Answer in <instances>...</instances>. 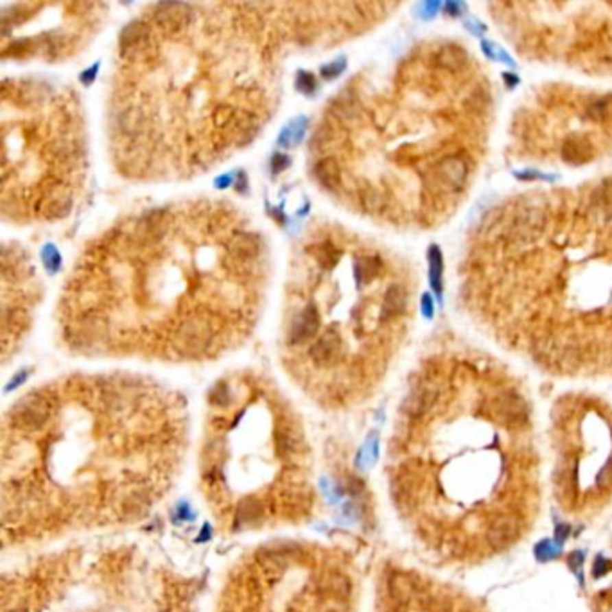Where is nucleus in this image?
I'll use <instances>...</instances> for the list:
<instances>
[{
  "label": "nucleus",
  "instance_id": "nucleus-14",
  "mask_svg": "<svg viewBox=\"0 0 612 612\" xmlns=\"http://www.w3.org/2000/svg\"><path fill=\"white\" fill-rule=\"evenodd\" d=\"M438 386L427 383V381H422V383L415 384L412 392L404 397L401 404V415L406 421H421V419H424L425 415H429L433 412V408L438 402Z\"/></svg>",
  "mask_w": 612,
  "mask_h": 612
},
{
  "label": "nucleus",
  "instance_id": "nucleus-18",
  "mask_svg": "<svg viewBox=\"0 0 612 612\" xmlns=\"http://www.w3.org/2000/svg\"><path fill=\"white\" fill-rule=\"evenodd\" d=\"M427 264H429V284L431 290L442 296L444 291V255L436 244H431L427 250Z\"/></svg>",
  "mask_w": 612,
  "mask_h": 612
},
{
  "label": "nucleus",
  "instance_id": "nucleus-10",
  "mask_svg": "<svg viewBox=\"0 0 612 612\" xmlns=\"http://www.w3.org/2000/svg\"><path fill=\"white\" fill-rule=\"evenodd\" d=\"M40 284L31 257L16 243L2 246V360L10 361L31 331L40 304Z\"/></svg>",
  "mask_w": 612,
  "mask_h": 612
},
{
  "label": "nucleus",
  "instance_id": "nucleus-8",
  "mask_svg": "<svg viewBox=\"0 0 612 612\" xmlns=\"http://www.w3.org/2000/svg\"><path fill=\"white\" fill-rule=\"evenodd\" d=\"M352 556L334 542L271 535L253 542L221 571L211 612H355Z\"/></svg>",
  "mask_w": 612,
  "mask_h": 612
},
{
  "label": "nucleus",
  "instance_id": "nucleus-15",
  "mask_svg": "<svg viewBox=\"0 0 612 612\" xmlns=\"http://www.w3.org/2000/svg\"><path fill=\"white\" fill-rule=\"evenodd\" d=\"M562 158L569 165H584L594 158V144L578 133L569 135L562 145Z\"/></svg>",
  "mask_w": 612,
  "mask_h": 612
},
{
  "label": "nucleus",
  "instance_id": "nucleus-32",
  "mask_svg": "<svg viewBox=\"0 0 612 612\" xmlns=\"http://www.w3.org/2000/svg\"><path fill=\"white\" fill-rule=\"evenodd\" d=\"M503 78H505V81L508 84H512V86H515V84L519 83V78L515 74H508V72H506L505 75H503Z\"/></svg>",
  "mask_w": 612,
  "mask_h": 612
},
{
  "label": "nucleus",
  "instance_id": "nucleus-23",
  "mask_svg": "<svg viewBox=\"0 0 612 612\" xmlns=\"http://www.w3.org/2000/svg\"><path fill=\"white\" fill-rule=\"evenodd\" d=\"M584 562H585V552H580V550H576V552H573L567 555V565H569L571 573H575V576L578 578L580 585H584V571H582V567H584Z\"/></svg>",
  "mask_w": 612,
  "mask_h": 612
},
{
  "label": "nucleus",
  "instance_id": "nucleus-22",
  "mask_svg": "<svg viewBox=\"0 0 612 612\" xmlns=\"http://www.w3.org/2000/svg\"><path fill=\"white\" fill-rule=\"evenodd\" d=\"M596 489L602 494H612V460H609L596 474Z\"/></svg>",
  "mask_w": 612,
  "mask_h": 612
},
{
  "label": "nucleus",
  "instance_id": "nucleus-1",
  "mask_svg": "<svg viewBox=\"0 0 612 612\" xmlns=\"http://www.w3.org/2000/svg\"><path fill=\"white\" fill-rule=\"evenodd\" d=\"M381 4L148 5L122 29L108 99L113 164L135 180L196 176L275 117L287 58L374 24Z\"/></svg>",
  "mask_w": 612,
  "mask_h": 612
},
{
  "label": "nucleus",
  "instance_id": "nucleus-24",
  "mask_svg": "<svg viewBox=\"0 0 612 612\" xmlns=\"http://www.w3.org/2000/svg\"><path fill=\"white\" fill-rule=\"evenodd\" d=\"M482 49L486 56L492 58V60L503 61V63H506V65L514 67V60H512V58H510L508 54H506V52L499 47V45H495V43H492V42H482Z\"/></svg>",
  "mask_w": 612,
  "mask_h": 612
},
{
  "label": "nucleus",
  "instance_id": "nucleus-26",
  "mask_svg": "<svg viewBox=\"0 0 612 612\" xmlns=\"http://www.w3.org/2000/svg\"><path fill=\"white\" fill-rule=\"evenodd\" d=\"M440 8H442V4H440V2H436V0H431V2H422V4H419V16L424 20L435 19L436 14H438Z\"/></svg>",
  "mask_w": 612,
  "mask_h": 612
},
{
  "label": "nucleus",
  "instance_id": "nucleus-30",
  "mask_svg": "<svg viewBox=\"0 0 612 612\" xmlns=\"http://www.w3.org/2000/svg\"><path fill=\"white\" fill-rule=\"evenodd\" d=\"M444 10L447 14L460 16V14H463V11H465V4H462V2H447V4L444 5Z\"/></svg>",
  "mask_w": 612,
  "mask_h": 612
},
{
  "label": "nucleus",
  "instance_id": "nucleus-12",
  "mask_svg": "<svg viewBox=\"0 0 612 612\" xmlns=\"http://www.w3.org/2000/svg\"><path fill=\"white\" fill-rule=\"evenodd\" d=\"M548 215L541 205L528 203L521 207L510 221L508 239L512 243L530 244L537 241L542 230L546 228Z\"/></svg>",
  "mask_w": 612,
  "mask_h": 612
},
{
  "label": "nucleus",
  "instance_id": "nucleus-3",
  "mask_svg": "<svg viewBox=\"0 0 612 612\" xmlns=\"http://www.w3.org/2000/svg\"><path fill=\"white\" fill-rule=\"evenodd\" d=\"M264 235L224 200H182L90 241L61 294L63 345L84 357L205 363L243 345L264 304Z\"/></svg>",
  "mask_w": 612,
  "mask_h": 612
},
{
  "label": "nucleus",
  "instance_id": "nucleus-21",
  "mask_svg": "<svg viewBox=\"0 0 612 612\" xmlns=\"http://www.w3.org/2000/svg\"><path fill=\"white\" fill-rule=\"evenodd\" d=\"M585 113H587L589 119L593 121L603 122L611 119L612 115V99L609 95H603V97H594L591 99L585 106Z\"/></svg>",
  "mask_w": 612,
  "mask_h": 612
},
{
  "label": "nucleus",
  "instance_id": "nucleus-29",
  "mask_svg": "<svg viewBox=\"0 0 612 612\" xmlns=\"http://www.w3.org/2000/svg\"><path fill=\"white\" fill-rule=\"evenodd\" d=\"M421 311H422V314H424L425 318L431 320V318H433V316H435V300H433V296H431V294H427V293L422 294Z\"/></svg>",
  "mask_w": 612,
  "mask_h": 612
},
{
  "label": "nucleus",
  "instance_id": "nucleus-27",
  "mask_svg": "<svg viewBox=\"0 0 612 612\" xmlns=\"http://www.w3.org/2000/svg\"><path fill=\"white\" fill-rule=\"evenodd\" d=\"M515 178L523 180V182H535V180H546V182H552L553 176H548L544 173H539V171H532V169H526V171H515Z\"/></svg>",
  "mask_w": 612,
  "mask_h": 612
},
{
  "label": "nucleus",
  "instance_id": "nucleus-17",
  "mask_svg": "<svg viewBox=\"0 0 612 612\" xmlns=\"http://www.w3.org/2000/svg\"><path fill=\"white\" fill-rule=\"evenodd\" d=\"M469 60V54L465 52V49L456 45V43H447V45H442L440 51L436 52V65L440 69H444L447 72H460L465 69Z\"/></svg>",
  "mask_w": 612,
  "mask_h": 612
},
{
  "label": "nucleus",
  "instance_id": "nucleus-16",
  "mask_svg": "<svg viewBox=\"0 0 612 612\" xmlns=\"http://www.w3.org/2000/svg\"><path fill=\"white\" fill-rule=\"evenodd\" d=\"M519 535V526L515 523H512L510 517H499L495 519L494 523L489 526V532H486V542L491 544L492 550H503L514 541Z\"/></svg>",
  "mask_w": 612,
  "mask_h": 612
},
{
  "label": "nucleus",
  "instance_id": "nucleus-9",
  "mask_svg": "<svg viewBox=\"0 0 612 612\" xmlns=\"http://www.w3.org/2000/svg\"><path fill=\"white\" fill-rule=\"evenodd\" d=\"M99 2H22L2 8V60H71L103 27Z\"/></svg>",
  "mask_w": 612,
  "mask_h": 612
},
{
  "label": "nucleus",
  "instance_id": "nucleus-4",
  "mask_svg": "<svg viewBox=\"0 0 612 612\" xmlns=\"http://www.w3.org/2000/svg\"><path fill=\"white\" fill-rule=\"evenodd\" d=\"M194 467L201 505L230 537L290 533L318 512L307 424L275 381L255 370H234L211 386Z\"/></svg>",
  "mask_w": 612,
  "mask_h": 612
},
{
  "label": "nucleus",
  "instance_id": "nucleus-5",
  "mask_svg": "<svg viewBox=\"0 0 612 612\" xmlns=\"http://www.w3.org/2000/svg\"><path fill=\"white\" fill-rule=\"evenodd\" d=\"M386 259L332 221H314L294 243L279 352L285 375L323 410L360 401L377 377Z\"/></svg>",
  "mask_w": 612,
  "mask_h": 612
},
{
  "label": "nucleus",
  "instance_id": "nucleus-13",
  "mask_svg": "<svg viewBox=\"0 0 612 612\" xmlns=\"http://www.w3.org/2000/svg\"><path fill=\"white\" fill-rule=\"evenodd\" d=\"M491 410L494 416L506 427L512 429H521L528 424L530 412L524 401L517 392L506 390V392L497 393L491 402Z\"/></svg>",
  "mask_w": 612,
  "mask_h": 612
},
{
  "label": "nucleus",
  "instance_id": "nucleus-11",
  "mask_svg": "<svg viewBox=\"0 0 612 612\" xmlns=\"http://www.w3.org/2000/svg\"><path fill=\"white\" fill-rule=\"evenodd\" d=\"M471 165L463 153L444 154L422 176V185L431 194H456L467 187Z\"/></svg>",
  "mask_w": 612,
  "mask_h": 612
},
{
  "label": "nucleus",
  "instance_id": "nucleus-20",
  "mask_svg": "<svg viewBox=\"0 0 612 612\" xmlns=\"http://www.w3.org/2000/svg\"><path fill=\"white\" fill-rule=\"evenodd\" d=\"M564 553V546H558L553 539H542L541 542L535 544L533 548V555H535V561L546 564V562L558 561Z\"/></svg>",
  "mask_w": 612,
  "mask_h": 612
},
{
  "label": "nucleus",
  "instance_id": "nucleus-28",
  "mask_svg": "<svg viewBox=\"0 0 612 612\" xmlns=\"http://www.w3.org/2000/svg\"><path fill=\"white\" fill-rule=\"evenodd\" d=\"M569 535H571V524L567 523L555 524V535H553V541H555L558 546H564V542L569 539Z\"/></svg>",
  "mask_w": 612,
  "mask_h": 612
},
{
  "label": "nucleus",
  "instance_id": "nucleus-19",
  "mask_svg": "<svg viewBox=\"0 0 612 612\" xmlns=\"http://www.w3.org/2000/svg\"><path fill=\"white\" fill-rule=\"evenodd\" d=\"M591 205H593L594 214L600 217H611L612 215V187L611 185H600L594 189L591 196Z\"/></svg>",
  "mask_w": 612,
  "mask_h": 612
},
{
  "label": "nucleus",
  "instance_id": "nucleus-6",
  "mask_svg": "<svg viewBox=\"0 0 612 612\" xmlns=\"http://www.w3.org/2000/svg\"><path fill=\"white\" fill-rule=\"evenodd\" d=\"M89 145L74 90L31 75L2 83V215L16 224L71 214L83 191Z\"/></svg>",
  "mask_w": 612,
  "mask_h": 612
},
{
  "label": "nucleus",
  "instance_id": "nucleus-31",
  "mask_svg": "<svg viewBox=\"0 0 612 612\" xmlns=\"http://www.w3.org/2000/svg\"><path fill=\"white\" fill-rule=\"evenodd\" d=\"M465 27H469V31H471L472 34H478V36H480V34H482L483 31H485V25H483L482 22H478V20H474V19L465 20Z\"/></svg>",
  "mask_w": 612,
  "mask_h": 612
},
{
  "label": "nucleus",
  "instance_id": "nucleus-2",
  "mask_svg": "<svg viewBox=\"0 0 612 612\" xmlns=\"http://www.w3.org/2000/svg\"><path fill=\"white\" fill-rule=\"evenodd\" d=\"M192 445L185 399L135 372H72L2 416L4 550L42 552L121 532L164 505Z\"/></svg>",
  "mask_w": 612,
  "mask_h": 612
},
{
  "label": "nucleus",
  "instance_id": "nucleus-7",
  "mask_svg": "<svg viewBox=\"0 0 612 612\" xmlns=\"http://www.w3.org/2000/svg\"><path fill=\"white\" fill-rule=\"evenodd\" d=\"M139 550L71 542L5 571L2 612H169Z\"/></svg>",
  "mask_w": 612,
  "mask_h": 612
},
{
  "label": "nucleus",
  "instance_id": "nucleus-25",
  "mask_svg": "<svg viewBox=\"0 0 612 612\" xmlns=\"http://www.w3.org/2000/svg\"><path fill=\"white\" fill-rule=\"evenodd\" d=\"M612 571V561L603 555H596L593 564V578H603Z\"/></svg>",
  "mask_w": 612,
  "mask_h": 612
}]
</instances>
